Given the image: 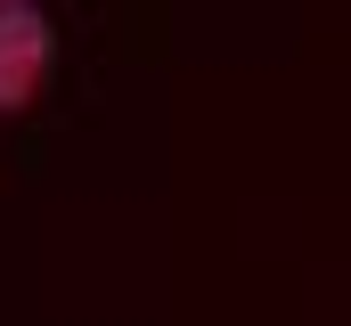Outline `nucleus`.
Masks as SVG:
<instances>
[{
  "label": "nucleus",
  "mask_w": 351,
  "mask_h": 326,
  "mask_svg": "<svg viewBox=\"0 0 351 326\" xmlns=\"http://www.w3.org/2000/svg\"><path fill=\"white\" fill-rule=\"evenodd\" d=\"M49 66V25L33 8H0V114H16Z\"/></svg>",
  "instance_id": "obj_1"
},
{
  "label": "nucleus",
  "mask_w": 351,
  "mask_h": 326,
  "mask_svg": "<svg viewBox=\"0 0 351 326\" xmlns=\"http://www.w3.org/2000/svg\"><path fill=\"white\" fill-rule=\"evenodd\" d=\"M0 8H25V0H0Z\"/></svg>",
  "instance_id": "obj_2"
}]
</instances>
